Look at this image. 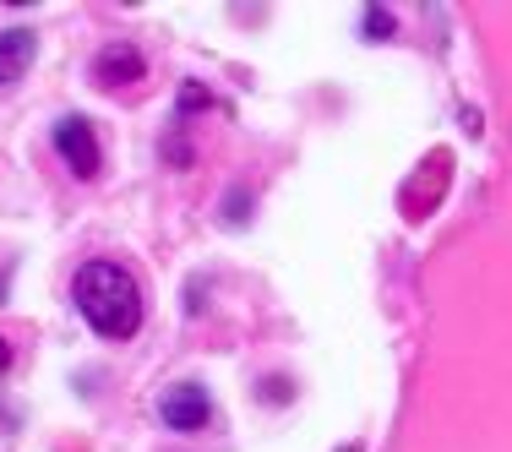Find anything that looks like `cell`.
Here are the masks:
<instances>
[{"label": "cell", "instance_id": "cell-1", "mask_svg": "<svg viewBox=\"0 0 512 452\" xmlns=\"http://www.w3.org/2000/svg\"><path fill=\"white\" fill-rule=\"evenodd\" d=\"M71 300H77L82 322L109 344H126L142 327V284L120 262H82V273L71 278Z\"/></svg>", "mask_w": 512, "mask_h": 452}, {"label": "cell", "instance_id": "cell-2", "mask_svg": "<svg viewBox=\"0 0 512 452\" xmlns=\"http://www.w3.org/2000/svg\"><path fill=\"white\" fill-rule=\"evenodd\" d=\"M50 142H55L60 164L71 169V180H93V175H99L104 148H99V126H93L88 115H60Z\"/></svg>", "mask_w": 512, "mask_h": 452}, {"label": "cell", "instance_id": "cell-3", "mask_svg": "<svg viewBox=\"0 0 512 452\" xmlns=\"http://www.w3.org/2000/svg\"><path fill=\"white\" fill-rule=\"evenodd\" d=\"M158 420L169 425V431H202L207 420H213V393H207L202 382H175L158 393Z\"/></svg>", "mask_w": 512, "mask_h": 452}, {"label": "cell", "instance_id": "cell-4", "mask_svg": "<svg viewBox=\"0 0 512 452\" xmlns=\"http://www.w3.org/2000/svg\"><path fill=\"white\" fill-rule=\"evenodd\" d=\"M33 55H39V39H33L28 28L0 33V88H11V82H22V77H28Z\"/></svg>", "mask_w": 512, "mask_h": 452}, {"label": "cell", "instance_id": "cell-5", "mask_svg": "<svg viewBox=\"0 0 512 452\" xmlns=\"http://www.w3.org/2000/svg\"><path fill=\"white\" fill-rule=\"evenodd\" d=\"M142 77V55L131 50V44H109V50L93 60V82L99 88H126V82Z\"/></svg>", "mask_w": 512, "mask_h": 452}, {"label": "cell", "instance_id": "cell-6", "mask_svg": "<svg viewBox=\"0 0 512 452\" xmlns=\"http://www.w3.org/2000/svg\"><path fill=\"white\" fill-rule=\"evenodd\" d=\"M393 11L387 6H365V39H393Z\"/></svg>", "mask_w": 512, "mask_h": 452}, {"label": "cell", "instance_id": "cell-7", "mask_svg": "<svg viewBox=\"0 0 512 452\" xmlns=\"http://www.w3.org/2000/svg\"><path fill=\"white\" fill-rule=\"evenodd\" d=\"M202 104H207V88L202 82H186V88H180V109L191 115V109H202Z\"/></svg>", "mask_w": 512, "mask_h": 452}, {"label": "cell", "instance_id": "cell-8", "mask_svg": "<svg viewBox=\"0 0 512 452\" xmlns=\"http://www.w3.org/2000/svg\"><path fill=\"white\" fill-rule=\"evenodd\" d=\"M6 365H11V344L0 338V371H6Z\"/></svg>", "mask_w": 512, "mask_h": 452}]
</instances>
